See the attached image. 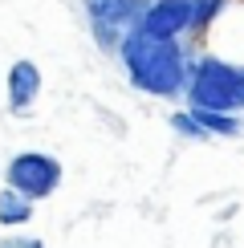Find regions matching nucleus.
<instances>
[{
    "instance_id": "f257e3e1",
    "label": "nucleus",
    "mask_w": 244,
    "mask_h": 248,
    "mask_svg": "<svg viewBox=\"0 0 244 248\" xmlns=\"http://www.w3.org/2000/svg\"><path fill=\"white\" fill-rule=\"evenodd\" d=\"M118 61L126 69V81L138 94L167 98V102L187 94L191 57L183 49V41H159V37L142 33V29H130L118 45Z\"/></svg>"
},
{
    "instance_id": "f03ea898",
    "label": "nucleus",
    "mask_w": 244,
    "mask_h": 248,
    "mask_svg": "<svg viewBox=\"0 0 244 248\" xmlns=\"http://www.w3.org/2000/svg\"><path fill=\"white\" fill-rule=\"evenodd\" d=\"M187 106L196 110H228L240 114L244 110V65L224 57H199L191 61V78H187Z\"/></svg>"
},
{
    "instance_id": "7ed1b4c3",
    "label": "nucleus",
    "mask_w": 244,
    "mask_h": 248,
    "mask_svg": "<svg viewBox=\"0 0 244 248\" xmlns=\"http://www.w3.org/2000/svg\"><path fill=\"white\" fill-rule=\"evenodd\" d=\"M61 175H65V171H61L57 155H49V151H20V155L8 159L4 183L37 203V200H49V195L61 187Z\"/></svg>"
},
{
    "instance_id": "20e7f679",
    "label": "nucleus",
    "mask_w": 244,
    "mask_h": 248,
    "mask_svg": "<svg viewBox=\"0 0 244 248\" xmlns=\"http://www.w3.org/2000/svg\"><path fill=\"white\" fill-rule=\"evenodd\" d=\"M191 20H196L191 0H151L142 20H138V29L151 33V37H159V41H179L191 29Z\"/></svg>"
},
{
    "instance_id": "39448f33",
    "label": "nucleus",
    "mask_w": 244,
    "mask_h": 248,
    "mask_svg": "<svg viewBox=\"0 0 244 248\" xmlns=\"http://www.w3.org/2000/svg\"><path fill=\"white\" fill-rule=\"evenodd\" d=\"M147 4L151 0H81V8L90 16V29H114V33L138 29Z\"/></svg>"
},
{
    "instance_id": "423d86ee",
    "label": "nucleus",
    "mask_w": 244,
    "mask_h": 248,
    "mask_svg": "<svg viewBox=\"0 0 244 248\" xmlns=\"http://www.w3.org/2000/svg\"><path fill=\"white\" fill-rule=\"evenodd\" d=\"M8 110L13 114H25L29 106L37 102V94H41V69H37V61H13L8 65Z\"/></svg>"
},
{
    "instance_id": "0eeeda50",
    "label": "nucleus",
    "mask_w": 244,
    "mask_h": 248,
    "mask_svg": "<svg viewBox=\"0 0 244 248\" xmlns=\"http://www.w3.org/2000/svg\"><path fill=\"white\" fill-rule=\"evenodd\" d=\"M191 114H196V122L203 130H208V139H236V134L244 130V118L240 114H228V110H196V106H187Z\"/></svg>"
},
{
    "instance_id": "6e6552de",
    "label": "nucleus",
    "mask_w": 244,
    "mask_h": 248,
    "mask_svg": "<svg viewBox=\"0 0 244 248\" xmlns=\"http://www.w3.org/2000/svg\"><path fill=\"white\" fill-rule=\"evenodd\" d=\"M29 220H33V200L4 183V191H0V228H20Z\"/></svg>"
},
{
    "instance_id": "1a4fd4ad",
    "label": "nucleus",
    "mask_w": 244,
    "mask_h": 248,
    "mask_svg": "<svg viewBox=\"0 0 244 248\" xmlns=\"http://www.w3.org/2000/svg\"><path fill=\"white\" fill-rule=\"evenodd\" d=\"M228 4H232V0H191V13H196L191 29H208V25H216V16H220Z\"/></svg>"
},
{
    "instance_id": "9d476101",
    "label": "nucleus",
    "mask_w": 244,
    "mask_h": 248,
    "mask_svg": "<svg viewBox=\"0 0 244 248\" xmlns=\"http://www.w3.org/2000/svg\"><path fill=\"white\" fill-rule=\"evenodd\" d=\"M171 130H179L183 139H208V130L196 122V114H191V110H179V114H171Z\"/></svg>"
},
{
    "instance_id": "9b49d317",
    "label": "nucleus",
    "mask_w": 244,
    "mask_h": 248,
    "mask_svg": "<svg viewBox=\"0 0 244 248\" xmlns=\"http://www.w3.org/2000/svg\"><path fill=\"white\" fill-rule=\"evenodd\" d=\"M0 248H45V240H37V236H4Z\"/></svg>"
}]
</instances>
